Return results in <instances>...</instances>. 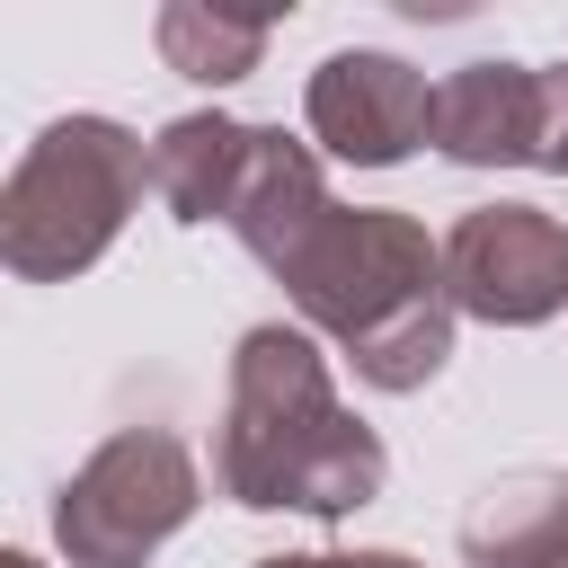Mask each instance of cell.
I'll return each instance as SVG.
<instances>
[{
    "mask_svg": "<svg viewBox=\"0 0 568 568\" xmlns=\"http://www.w3.org/2000/svg\"><path fill=\"white\" fill-rule=\"evenodd\" d=\"M382 435L364 417H346V399L328 390V355L311 346V328H248L231 355V399H222V435H213V479L222 497L257 506V515H355L382 497Z\"/></svg>",
    "mask_w": 568,
    "mask_h": 568,
    "instance_id": "1",
    "label": "cell"
},
{
    "mask_svg": "<svg viewBox=\"0 0 568 568\" xmlns=\"http://www.w3.org/2000/svg\"><path fill=\"white\" fill-rule=\"evenodd\" d=\"M293 311L346 346V364L373 390H426L453 355V293H444V248L382 204H328L320 231L284 257L275 275Z\"/></svg>",
    "mask_w": 568,
    "mask_h": 568,
    "instance_id": "2",
    "label": "cell"
},
{
    "mask_svg": "<svg viewBox=\"0 0 568 568\" xmlns=\"http://www.w3.org/2000/svg\"><path fill=\"white\" fill-rule=\"evenodd\" d=\"M142 195H151V142H133L115 115H62L27 142V160L0 186V266L27 284H62L115 248Z\"/></svg>",
    "mask_w": 568,
    "mask_h": 568,
    "instance_id": "3",
    "label": "cell"
},
{
    "mask_svg": "<svg viewBox=\"0 0 568 568\" xmlns=\"http://www.w3.org/2000/svg\"><path fill=\"white\" fill-rule=\"evenodd\" d=\"M204 506V470L169 426L106 435L53 497V541L71 568H142Z\"/></svg>",
    "mask_w": 568,
    "mask_h": 568,
    "instance_id": "4",
    "label": "cell"
},
{
    "mask_svg": "<svg viewBox=\"0 0 568 568\" xmlns=\"http://www.w3.org/2000/svg\"><path fill=\"white\" fill-rule=\"evenodd\" d=\"M444 293L488 328H532L568 311V222L541 204H479L444 231Z\"/></svg>",
    "mask_w": 568,
    "mask_h": 568,
    "instance_id": "5",
    "label": "cell"
},
{
    "mask_svg": "<svg viewBox=\"0 0 568 568\" xmlns=\"http://www.w3.org/2000/svg\"><path fill=\"white\" fill-rule=\"evenodd\" d=\"M302 115H311V133H320L337 160L390 169V160H408V151L426 142V124H435V80H426L417 62H399V53L355 44V53H328V62L311 71Z\"/></svg>",
    "mask_w": 568,
    "mask_h": 568,
    "instance_id": "6",
    "label": "cell"
},
{
    "mask_svg": "<svg viewBox=\"0 0 568 568\" xmlns=\"http://www.w3.org/2000/svg\"><path fill=\"white\" fill-rule=\"evenodd\" d=\"M426 142L462 169H541L550 142V71L532 62H462L435 80V124Z\"/></svg>",
    "mask_w": 568,
    "mask_h": 568,
    "instance_id": "7",
    "label": "cell"
},
{
    "mask_svg": "<svg viewBox=\"0 0 568 568\" xmlns=\"http://www.w3.org/2000/svg\"><path fill=\"white\" fill-rule=\"evenodd\" d=\"M320 213H328V178H320L311 142H293L275 124H248V160H240V186L222 204V222L240 231V248L266 275H284V257L320 231Z\"/></svg>",
    "mask_w": 568,
    "mask_h": 568,
    "instance_id": "8",
    "label": "cell"
},
{
    "mask_svg": "<svg viewBox=\"0 0 568 568\" xmlns=\"http://www.w3.org/2000/svg\"><path fill=\"white\" fill-rule=\"evenodd\" d=\"M470 568H568V470H506L462 515Z\"/></svg>",
    "mask_w": 568,
    "mask_h": 568,
    "instance_id": "9",
    "label": "cell"
},
{
    "mask_svg": "<svg viewBox=\"0 0 568 568\" xmlns=\"http://www.w3.org/2000/svg\"><path fill=\"white\" fill-rule=\"evenodd\" d=\"M240 160H248V124L240 115H178L151 142V195L178 222H222V204L240 186Z\"/></svg>",
    "mask_w": 568,
    "mask_h": 568,
    "instance_id": "10",
    "label": "cell"
},
{
    "mask_svg": "<svg viewBox=\"0 0 568 568\" xmlns=\"http://www.w3.org/2000/svg\"><path fill=\"white\" fill-rule=\"evenodd\" d=\"M266 18H213V9H160V53H169V71H186V80H204V89H222V80H240L257 53H266Z\"/></svg>",
    "mask_w": 568,
    "mask_h": 568,
    "instance_id": "11",
    "label": "cell"
},
{
    "mask_svg": "<svg viewBox=\"0 0 568 568\" xmlns=\"http://www.w3.org/2000/svg\"><path fill=\"white\" fill-rule=\"evenodd\" d=\"M541 169L568 178V62L550 71V142H541Z\"/></svg>",
    "mask_w": 568,
    "mask_h": 568,
    "instance_id": "12",
    "label": "cell"
},
{
    "mask_svg": "<svg viewBox=\"0 0 568 568\" xmlns=\"http://www.w3.org/2000/svg\"><path fill=\"white\" fill-rule=\"evenodd\" d=\"M257 568H337V550H275V559H257Z\"/></svg>",
    "mask_w": 568,
    "mask_h": 568,
    "instance_id": "13",
    "label": "cell"
},
{
    "mask_svg": "<svg viewBox=\"0 0 568 568\" xmlns=\"http://www.w3.org/2000/svg\"><path fill=\"white\" fill-rule=\"evenodd\" d=\"M337 568H417V559H399V550H355V559H337Z\"/></svg>",
    "mask_w": 568,
    "mask_h": 568,
    "instance_id": "14",
    "label": "cell"
},
{
    "mask_svg": "<svg viewBox=\"0 0 568 568\" xmlns=\"http://www.w3.org/2000/svg\"><path fill=\"white\" fill-rule=\"evenodd\" d=\"M0 568H36V559H27V550H0Z\"/></svg>",
    "mask_w": 568,
    "mask_h": 568,
    "instance_id": "15",
    "label": "cell"
}]
</instances>
